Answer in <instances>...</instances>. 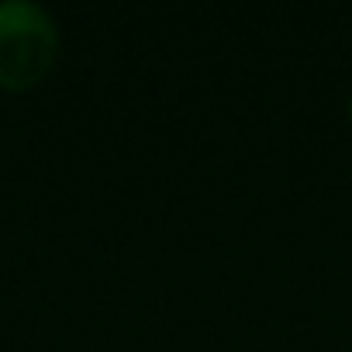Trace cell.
<instances>
[{"label":"cell","mask_w":352,"mask_h":352,"mask_svg":"<svg viewBox=\"0 0 352 352\" xmlns=\"http://www.w3.org/2000/svg\"><path fill=\"white\" fill-rule=\"evenodd\" d=\"M59 56V32L45 8L32 0L0 4V90L38 87Z\"/></svg>","instance_id":"1"},{"label":"cell","mask_w":352,"mask_h":352,"mask_svg":"<svg viewBox=\"0 0 352 352\" xmlns=\"http://www.w3.org/2000/svg\"><path fill=\"white\" fill-rule=\"evenodd\" d=\"M349 118H352V100H349Z\"/></svg>","instance_id":"2"}]
</instances>
